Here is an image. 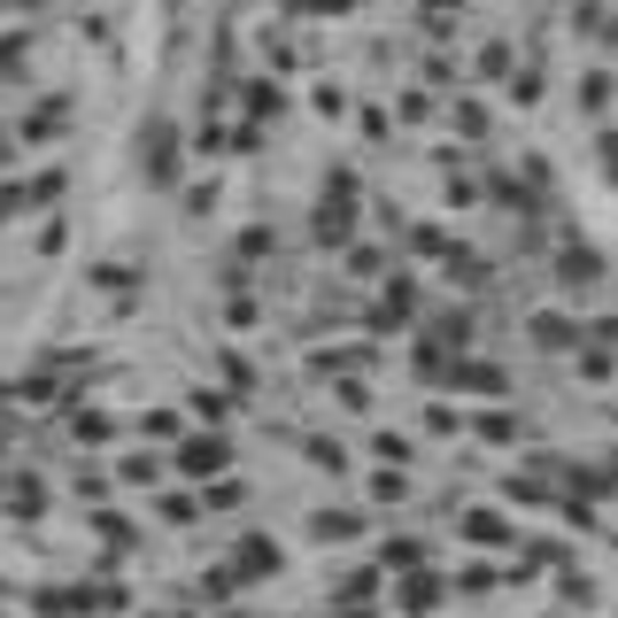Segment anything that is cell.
<instances>
[{
    "label": "cell",
    "mask_w": 618,
    "mask_h": 618,
    "mask_svg": "<svg viewBox=\"0 0 618 618\" xmlns=\"http://www.w3.org/2000/svg\"><path fill=\"white\" fill-rule=\"evenodd\" d=\"M287 9H310V0H287Z\"/></svg>",
    "instance_id": "obj_20"
},
{
    "label": "cell",
    "mask_w": 618,
    "mask_h": 618,
    "mask_svg": "<svg viewBox=\"0 0 618 618\" xmlns=\"http://www.w3.org/2000/svg\"><path fill=\"white\" fill-rule=\"evenodd\" d=\"M464 534H472V542H510V525L487 518V510H472V518H464Z\"/></svg>",
    "instance_id": "obj_10"
},
{
    "label": "cell",
    "mask_w": 618,
    "mask_h": 618,
    "mask_svg": "<svg viewBox=\"0 0 618 618\" xmlns=\"http://www.w3.org/2000/svg\"><path fill=\"white\" fill-rule=\"evenodd\" d=\"M440 379H449V387H464V395H502V372H495V364H449Z\"/></svg>",
    "instance_id": "obj_2"
},
{
    "label": "cell",
    "mask_w": 618,
    "mask_h": 618,
    "mask_svg": "<svg viewBox=\"0 0 618 618\" xmlns=\"http://www.w3.org/2000/svg\"><path fill=\"white\" fill-rule=\"evenodd\" d=\"M480 77H510V47H502V39L480 47Z\"/></svg>",
    "instance_id": "obj_13"
},
{
    "label": "cell",
    "mask_w": 618,
    "mask_h": 618,
    "mask_svg": "<svg viewBox=\"0 0 618 618\" xmlns=\"http://www.w3.org/2000/svg\"><path fill=\"white\" fill-rule=\"evenodd\" d=\"M247 117L271 124V117H279V85H247Z\"/></svg>",
    "instance_id": "obj_9"
},
{
    "label": "cell",
    "mask_w": 618,
    "mask_h": 618,
    "mask_svg": "<svg viewBox=\"0 0 618 618\" xmlns=\"http://www.w3.org/2000/svg\"><path fill=\"white\" fill-rule=\"evenodd\" d=\"M480 440H495V449H510V440H525V425H518L510 410H487V417H480Z\"/></svg>",
    "instance_id": "obj_6"
},
{
    "label": "cell",
    "mask_w": 618,
    "mask_h": 618,
    "mask_svg": "<svg viewBox=\"0 0 618 618\" xmlns=\"http://www.w3.org/2000/svg\"><path fill=\"white\" fill-rule=\"evenodd\" d=\"M9 502L16 510H39V480H9Z\"/></svg>",
    "instance_id": "obj_17"
},
{
    "label": "cell",
    "mask_w": 618,
    "mask_h": 618,
    "mask_svg": "<svg viewBox=\"0 0 618 618\" xmlns=\"http://www.w3.org/2000/svg\"><path fill=\"white\" fill-rule=\"evenodd\" d=\"M240 495H247V487H240V480H217V487H209V510H232V502H240Z\"/></svg>",
    "instance_id": "obj_18"
},
{
    "label": "cell",
    "mask_w": 618,
    "mask_h": 618,
    "mask_svg": "<svg viewBox=\"0 0 618 618\" xmlns=\"http://www.w3.org/2000/svg\"><path fill=\"white\" fill-rule=\"evenodd\" d=\"M271 565H279V549H271V542H240V549H232V572H217L209 587H232V580H255V572H271Z\"/></svg>",
    "instance_id": "obj_1"
},
{
    "label": "cell",
    "mask_w": 618,
    "mask_h": 618,
    "mask_svg": "<svg viewBox=\"0 0 618 618\" xmlns=\"http://www.w3.org/2000/svg\"><path fill=\"white\" fill-rule=\"evenodd\" d=\"M457 132H464V140H487V109H480V101H457Z\"/></svg>",
    "instance_id": "obj_11"
},
{
    "label": "cell",
    "mask_w": 618,
    "mask_h": 618,
    "mask_svg": "<svg viewBox=\"0 0 618 618\" xmlns=\"http://www.w3.org/2000/svg\"><path fill=\"white\" fill-rule=\"evenodd\" d=\"M54 132H62V101H47V109L24 124V140H54Z\"/></svg>",
    "instance_id": "obj_12"
},
{
    "label": "cell",
    "mask_w": 618,
    "mask_h": 618,
    "mask_svg": "<svg viewBox=\"0 0 618 618\" xmlns=\"http://www.w3.org/2000/svg\"><path fill=\"white\" fill-rule=\"evenodd\" d=\"M147 170H155V179H162V186H170V179H179V147H170V132H162V124L147 132Z\"/></svg>",
    "instance_id": "obj_3"
},
{
    "label": "cell",
    "mask_w": 618,
    "mask_h": 618,
    "mask_svg": "<svg viewBox=\"0 0 618 618\" xmlns=\"http://www.w3.org/2000/svg\"><path fill=\"white\" fill-rule=\"evenodd\" d=\"M179 464L202 480V472H225V440H186V449H179Z\"/></svg>",
    "instance_id": "obj_4"
},
{
    "label": "cell",
    "mask_w": 618,
    "mask_h": 618,
    "mask_svg": "<svg viewBox=\"0 0 618 618\" xmlns=\"http://www.w3.org/2000/svg\"><path fill=\"white\" fill-rule=\"evenodd\" d=\"M534 340H542V348H572V325H565V317H542Z\"/></svg>",
    "instance_id": "obj_14"
},
{
    "label": "cell",
    "mask_w": 618,
    "mask_h": 618,
    "mask_svg": "<svg viewBox=\"0 0 618 618\" xmlns=\"http://www.w3.org/2000/svg\"><path fill=\"white\" fill-rule=\"evenodd\" d=\"M425 565V542H387L379 549V572H417Z\"/></svg>",
    "instance_id": "obj_7"
},
{
    "label": "cell",
    "mask_w": 618,
    "mask_h": 618,
    "mask_svg": "<svg viewBox=\"0 0 618 618\" xmlns=\"http://www.w3.org/2000/svg\"><path fill=\"white\" fill-rule=\"evenodd\" d=\"M310 534H317V542H348V534H356V518H348V510H317Z\"/></svg>",
    "instance_id": "obj_8"
},
{
    "label": "cell",
    "mask_w": 618,
    "mask_h": 618,
    "mask_svg": "<svg viewBox=\"0 0 618 618\" xmlns=\"http://www.w3.org/2000/svg\"><path fill=\"white\" fill-rule=\"evenodd\" d=\"M62 186H70V179H62V170H39V179H32V194H24V202H54Z\"/></svg>",
    "instance_id": "obj_15"
},
{
    "label": "cell",
    "mask_w": 618,
    "mask_h": 618,
    "mask_svg": "<svg viewBox=\"0 0 618 618\" xmlns=\"http://www.w3.org/2000/svg\"><path fill=\"white\" fill-rule=\"evenodd\" d=\"M372 325H410V279H395V287L379 294V310H372Z\"/></svg>",
    "instance_id": "obj_5"
},
{
    "label": "cell",
    "mask_w": 618,
    "mask_h": 618,
    "mask_svg": "<svg viewBox=\"0 0 618 618\" xmlns=\"http://www.w3.org/2000/svg\"><path fill=\"white\" fill-rule=\"evenodd\" d=\"M140 433H147V440H179V417H170V410H155V417H147Z\"/></svg>",
    "instance_id": "obj_16"
},
{
    "label": "cell",
    "mask_w": 618,
    "mask_h": 618,
    "mask_svg": "<svg viewBox=\"0 0 618 618\" xmlns=\"http://www.w3.org/2000/svg\"><path fill=\"white\" fill-rule=\"evenodd\" d=\"M356 0H310V16H348Z\"/></svg>",
    "instance_id": "obj_19"
}]
</instances>
